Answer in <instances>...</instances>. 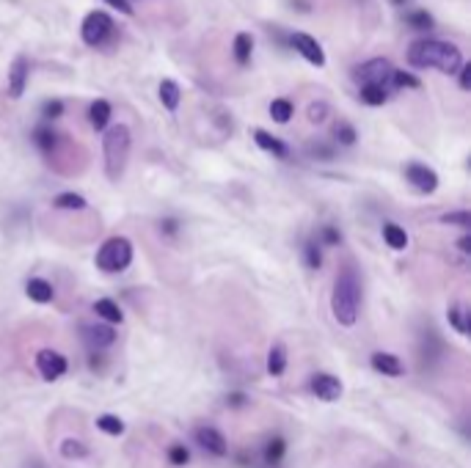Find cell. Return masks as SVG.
<instances>
[{
    "instance_id": "obj_19",
    "label": "cell",
    "mask_w": 471,
    "mask_h": 468,
    "mask_svg": "<svg viewBox=\"0 0 471 468\" xmlns=\"http://www.w3.org/2000/svg\"><path fill=\"white\" fill-rule=\"evenodd\" d=\"M94 311H97V317H102L105 322H110V325H119V322H124V311L119 309V303L116 300H110V298H99L97 303H94Z\"/></svg>"
},
{
    "instance_id": "obj_31",
    "label": "cell",
    "mask_w": 471,
    "mask_h": 468,
    "mask_svg": "<svg viewBox=\"0 0 471 468\" xmlns=\"http://www.w3.org/2000/svg\"><path fill=\"white\" fill-rule=\"evenodd\" d=\"M334 138H336L342 146H353V144H356V130H353V124L339 121V124L334 127Z\"/></svg>"
},
{
    "instance_id": "obj_36",
    "label": "cell",
    "mask_w": 471,
    "mask_h": 468,
    "mask_svg": "<svg viewBox=\"0 0 471 468\" xmlns=\"http://www.w3.org/2000/svg\"><path fill=\"white\" fill-rule=\"evenodd\" d=\"M306 116H309L311 124H323L328 119V105L325 102H311L309 110H306Z\"/></svg>"
},
{
    "instance_id": "obj_14",
    "label": "cell",
    "mask_w": 471,
    "mask_h": 468,
    "mask_svg": "<svg viewBox=\"0 0 471 468\" xmlns=\"http://www.w3.org/2000/svg\"><path fill=\"white\" fill-rule=\"evenodd\" d=\"M83 339H86V344L91 350H102V347H110L116 342V331L110 325H86Z\"/></svg>"
},
{
    "instance_id": "obj_1",
    "label": "cell",
    "mask_w": 471,
    "mask_h": 468,
    "mask_svg": "<svg viewBox=\"0 0 471 468\" xmlns=\"http://www.w3.org/2000/svg\"><path fill=\"white\" fill-rule=\"evenodd\" d=\"M408 64L416 66V69H439L444 75H455L463 66V52L452 41L416 39L408 47Z\"/></svg>"
},
{
    "instance_id": "obj_30",
    "label": "cell",
    "mask_w": 471,
    "mask_h": 468,
    "mask_svg": "<svg viewBox=\"0 0 471 468\" xmlns=\"http://www.w3.org/2000/svg\"><path fill=\"white\" fill-rule=\"evenodd\" d=\"M405 22L411 28H416V30H430L433 28V17L427 11H411V14H405Z\"/></svg>"
},
{
    "instance_id": "obj_17",
    "label": "cell",
    "mask_w": 471,
    "mask_h": 468,
    "mask_svg": "<svg viewBox=\"0 0 471 468\" xmlns=\"http://www.w3.org/2000/svg\"><path fill=\"white\" fill-rule=\"evenodd\" d=\"M25 292H28V298H30L33 303H50V300L55 298L52 284L44 281V278H30V281L25 284Z\"/></svg>"
},
{
    "instance_id": "obj_28",
    "label": "cell",
    "mask_w": 471,
    "mask_h": 468,
    "mask_svg": "<svg viewBox=\"0 0 471 468\" xmlns=\"http://www.w3.org/2000/svg\"><path fill=\"white\" fill-rule=\"evenodd\" d=\"M284 452H287V441L284 438H270L267 441V447H265V463L267 466H278L281 463V458H284Z\"/></svg>"
},
{
    "instance_id": "obj_41",
    "label": "cell",
    "mask_w": 471,
    "mask_h": 468,
    "mask_svg": "<svg viewBox=\"0 0 471 468\" xmlns=\"http://www.w3.org/2000/svg\"><path fill=\"white\" fill-rule=\"evenodd\" d=\"M110 8H116V11H122V14H133V3L130 0H105Z\"/></svg>"
},
{
    "instance_id": "obj_45",
    "label": "cell",
    "mask_w": 471,
    "mask_h": 468,
    "mask_svg": "<svg viewBox=\"0 0 471 468\" xmlns=\"http://www.w3.org/2000/svg\"><path fill=\"white\" fill-rule=\"evenodd\" d=\"M394 3H397V6H403V3H405V0H394Z\"/></svg>"
},
{
    "instance_id": "obj_29",
    "label": "cell",
    "mask_w": 471,
    "mask_h": 468,
    "mask_svg": "<svg viewBox=\"0 0 471 468\" xmlns=\"http://www.w3.org/2000/svg\"><path fill=\"white\" fill-rule=\"evenodd\" d=\"M447 317H450V325L461 333V336H469V311L463 309V306H452L450 311H447Z\"/></svg>"
},
{
    "instance_id": "obj_34",
    "label": "cell",
    "mask_w": 471,
    "mask_h": 468,
    "mask_svg": "<svg viewBox=\"0 0 471 468\" xmlns=\"http://www.w3.org/2000/svg\"><path fill=\"white\" fill-rule=\"evenodd\" d=\"M441 224H447V226H463V229H469V226H471V213H469V210H461V213H447V215L441 218Z\"/></svg>"
},
{
    "instance_id": "obj_7",
    "label": "cell",
    "mask_w": 471,
    "mask_h": 468,
    "mask_svg": "<svg viewBox=\"0 0 471 468\" xmlns=\"http://www.w3.org/2000/svg\"><path fill=\"white\" fill-rule=\"evenodd\" d=\"M36 369H39V375H41L44 380H58V378L66 375L69 364H66V358H64L61 353H55V350H39V353H36Z\"/></svg>"
},
{
    "instance_id": "obj_11",
    "label": "cell",
    "mask_w": 471,
    "mask_h": 468,
    "mask_svg": "<svg viewBox=\"0 0 471 468\" xmlns=\"http://www.w3.org/2000/svg\"><path fill=\"white\" fill-rule=\"evenodd\" d=\"M292 47H295L311 66H325V52H323V47L317 44L314 36H309V33H295V36H292Z\"/></svg>"
},
{
    "instance_id": "obj_23",
    "label": "cell",
    "mask_w": 471,
    "mask_h": 468,
    "mask_svg": "<svg viewBox=\"0 0 471 468\" xmlns=\"http://www.w3.org/2000/svg\"><path fill=\"white\" fill-rule=\"evenodd\" d=\"M52 207H55V210H86L88 202H86L80 193H58V196L52 199Z\"/></svg>"
},
{
    "instance_id": "obj_32",
    "label": "cell",
    "mask_w": 471,
    "mask_h": 468,
    "mask_svg": "<svg viewBox=\"0 0 471 468\" xmlns=\"http://www.w3.org/2000/svg\"><path fill=\"white\" fill-rule=\"evenodd\" d=\"M33 141H36V146H39L41 152H50V149L55 146V133H52L50 127H39V130L33 133Z\"/></svg>"
},
{
    "instance_id": "obj_44",
    "label": "cell",
    "mask_w": 471,
    "mask_h": 468,
    "mask_svg": "<svg viewBox=\"0 0 471 468\" xmlns=\"http://www.w3.org/2000/svg\"><path fill=\"white\" fill-rule=\"evenodd\" d=\"M458 248H461L463 253H469V251H471V237H469V234H463V237L458 240Z\"/></svg>"
},
{
    "instance_id": "obj_26",
    "label": "cell",
    "mask_w": 471,
    "mask_h": 468,
    "mask_svg": "<svg viewBox=\"0 0 471 468\" xmlns=\"http://www.w3.org/2000/svg\"><path fill=\"white\" fill-rule=\"evenodd\" d=\"M97 427L105 433V436H124V422L119 419V416H113V413H102V416H97Z\"/></svg>"
},
{
    "instance_id": "obj_33",
    "label": "cell",
    "mask_w": 471,
    "mask_h": 468,
    "mask_svg": "<svg viewBox=\"0 0 471 468\" xmlns=\"http://www.w3.org/2000/svg\"><path fill=\"white\" fill-rule=\"evenodd\" d=\"M303 253H306V264H309L311 270H320V264H323V253H320V245H317L314 240H309V242L303 245Z\"/></svg>"
},
{
    "instance_id": "obj_4",
    "label": "cell",
    "mask_w": 471,
    "mask_h": 468,
    "mask_svg": "<svg viewBox=\"0 0 471 468\" xmlns=\"http://www.w3.org/2000/svg\"><path fill=\"white\" fill-rule=\"evenodd\" d=\"M133 264V242L127 237H110L97 251V267L102 273H122Z\"/></svg>"
},
{
    "instance_id": "obj_37",
    "label": "cell",
    "mask_w": 471,
    "mask_h": 468,
    "mask_svg": "<svg viewBox=\"0 0 471 468\" xmlns=\"http://www.w3.org/2000/svg\"><path fill=\"white\" fill-rule=\"evenodd\" d=\"M169 460H171V466H188V460H191V452H188V447H182V444H174V447L169 449Z\"/></svg>"
},
{
    "instance_id": "obj_6",
    "label": "cell",
    "mask_w": 471,
    "mask_h": 468,
    "mask_svg": "<svg viewBox=\"0 0 471 468\" xmlns=\"http://www.w3.org/2000/svg\"><path fill=\"white\" fill-rule=\"evenodd\" d=\"M392 75H394V66L386 58H369V61H364L361 66L353 69V77L358 80V86H381V88H386Z\"/></svg>"
},
{
    "instance_id": "obj_15",
    "label": "cell",
    "mask_w": 471,
    "mask_h": 468,
    "mask_svg": "<svg viewBox=\"0 0 471 468\" xmlns=\"http://www.w3.org/2000/svg\"><path fill=\"white\" fill-rule=\"evenodd\" d=\"M253 141H256V146H259L262 152H267V155H273V157H278V160H287V157H289V146H287L281 138H276V135H270V133H265V130H253Z\"/></svg>"
},
{
    "instance_id": "obj_16",
    "label": "cell",
    "mask_w": 471,
    "mask_h": 468,
    "mask_svg": "<svg viewBox=\"0 0 471 468\" xmlns=\"http://www.w3.org/2000/svg\"><path fill=\"white\" fill-rule=\"evenodd\" d=\"M88 121H91V127L97 133L108 130V124H110V102L108 99H94L91 108H88Z\"/></svg>"
},
{
    "instance_id": "obj_8",
    "label": "cell",
    "mask_w": 471,
    "mask_h": 468,
    "mask_svg": "<svg viewBox=\"0 0 471 468\" xmlns=\"http://www.w3.org/2000/svg\"><path fill=\"white\" fill-rule=\"evenodd\" d=\"M309 389H311V394H314L317 400H323V402H336V400L342 397V391H345V389H342V380L334 378V375H328V372L311 375Z\"/></svg>"
},
{
    "instance_id": "obj_3",
    "label": "cell",
    "mask_w": 471,
    "mask_h": 468,
    "mask_svg": "<svg viewBox=\"0 0 471 468\" xmlns=\"http://www.w3.org/2000/svg\"><path fill=\"white\" fill-rule=\"evenodd\" d=\"M133 149V135L127 124H113L102 135V155H105V174L110 182H119L124 177L127 160Z\"/></svg>"
},
{
    "instance_id": "obj_5",
    "label": "cell",
    "mask_w": 471,
    "mask_h": 468,
    "mask_svg": "<svg viewBox=\"0 0 471 468\" xmlns=\"http://www.w3.org/2000/svg\"><path fill=\"white\" fill-rule=\"evenodd\" d=\"M110 33H113V19H110V14H105V11H99V8L86 14V19H83V25H80V36H83V41H86L88 47H99Z\"/></svg>"
},
{
    "instance_id": "obj_22",
    "label": "cell",
    "mask_w": 471,
    "mask_h": 468,
    "mask_svg": "<svg viewBox=\"0 0 471 468\" xmlns=\"http://www.w3.org/2000/svg\"><path fill=\"white\" fill-rule=\"evenodd\" d=\"M292 113H295V108H292V102H289V99L278 97V99H273V102H270V119H273V121L287 124V121L292 119Z\"/></svg>"
},
{
    "instance_id": "obj_9",
    "label": "cell",
    "mask_w": 471,
    "mask_h": 468,
    "mask_svg": "<svg viewBox=\"0 0 471 468\" xmlns=\"http://www.w3.org/2000/svg\"><path fill=\"white\" fill-rule=\"evenodd\" d=\"M193 438H196V444H199L207 455H213V458H227V455H229V444H227L224 433L215 430V427H207V425H204V427H196Z\"/></svg>"
},
{
    "instance_id": "obj_10",
    "label": "cell",
    "mask_w": 471,
    "mask_h": 468,
    "mask_svg": "<svg viewBox=\"0 0 471 468\" xmlns=\"http://www.w3.org/2000/svg\"><path fill=\"white\" fill-rule=\"evenodd\" d=\"M405 179H408L419 193H436V191H439V174H436L430 166L408 163V166H405Z\"/></svg>"
},
{
    "instance_id": "obj_24",
    "label": "cell",
    "mask_w": 471,
    "mask_h": 468,
    "mask_svg": "<svg viewBox=\"0 0 471 468\" xmlns=\"http://www.w3.org/2000/svg\"><path fill=\"white\" fill-rule=\"evenodd\" d=\"M232 50H235L237 64H248L251 61V52H253V36L251 33H237Z\"/></svg>"
},
{
    "instance_id": "obj_39",
    "label": "cell",
    "mask_w": 471,
    "mask_h": 468,
    "mask_svg": "<svg viewBox=\"0 0 471 468\" xmlns=\"http://www.w3.org/2000/svg\"><path fill=\"white\" fill-rule=\"evenodd\" d=\"M61 113H64V105H61L58 99H52V102L44 105V116H47V119H58Z\"/></svg>"
},
{
    "instance_id": "obj_20",
    "label": "cell",
    "mask_w": 471,
    "mask_h": 468,
    "mask_svg": "<svg viewBox=\"0 0 471 468\" xmlns=\"http://www.w3.org/2000/svg\"><path fill=\"white\" fill-rule=\"evenodd\" d=\"M284 369H287V347L284 344H273L270 353H267V372L273 378H278V375H284Z\"/></svg>"
},
{
    "instance_id": "obj_18",
    "label": "cell",
    "mask_w": 471,
    "mask_h": 468,
    "mask_svg": "<svg viewBox=\"0 0 471 468\" xmlns=\"http://www.w3.org/2000/svg\"><path fill=\"white\" fill-rule=\"evenodd\" d=\"M160 102H163V108H166V110H171V113L180 108V102H182V91H180V83H177V80L166 77V80L160 83Z\"/></svg>"
},
{
    "instance_id": "obj_42",
    "label": "cell",
    "mask_w": 471,
    "mask_h": 468,
    "mask_svg": "<svg viewBox=\"0 0 471 468\" xmlns=\"http://www.w3.org/2000/svg\"><path fill=\"white\" fill-rule=\"evenodd\" d=\"M227 402H229L232 408H242V405H245V394H240V391H237V394H229Z\"/></svg>"
},
{
    "instance_id": "obj_43",
    "label": "cell",
    "mask_w": 471,
    "mask_h": 468,
    "mask_svg": "<svg viewBox=\"0 0 471 468\" xmlns=\"http://www.w3.org/2000/svg\"><path fill=\"white\" fill-rule=\"evenodd\" d=\"M160 229H163L166 234H177L180 226H177V221H171V218H169V221H163V224H160Z\"/></svg>"
},
{
    "instance_id": "obj_35",
    "label": "cell",
    "mask_w": 471,
    "mask_h": 468,
    "mask_svg": "<svg viewBox=\"0 0 471 468\" xmlns=\"http://www.w3.org/2000/svg\"><path fill=\"white\" fill-rule=\"evenodd\" d=\"M392 80H394L397 88H422V80L414 77V75H408V72H397V69H394Z\"/></svg>"
},
{
    "instance_id": "obj_13",
    "label": "cell",
    "mask_w": 471,
    "mask_h": 468,
    "mask_svg": "<svg viewBox=\"0 0 471 468\" xmlns=\"http://www.w3.org/2000/svg\"><path fill=\"white\" fill-rule=\"evenodd\" d=\"M369 364H372L375 372H381V375H386V378H400V375H405V364H403L394 353L378 350V353H372Z\"/></svg>"
},
{
    "instance_id": "obj_25",
    "label": "cell",
    "mask_w": 471,
    "mask_h": 468,
    "mask_svg": "<svg viewBox=\"0 0 471 468\" xmlns=\"http://www.w3.org/2000/svg\"><path fill=\"white\" fill-rule=\"evenodd\" d=\"M358 97H361V102L378 108V105H383V102L389 99V91L381 88V86H361V88H358Z\"/></svg>"
},
{
    "instance_id": "obj_12",
    "label": "cell",
    "mask_w": 471,
    "mask_h": 468,
    "mask_svg": "<svg viewBox=\"0 0 471 468\" xmlns=\"http://www.w3.org/2000/svg\"><path fill=\"white\" fill-rule=\"evenodd\" d=\"M28 72H30V66H28V58H14V64L8 66V97L11 99H19L22 94H25V86H28Z\"/></svg>"
},
{
    "instance_id": "obj_2",
    "label": "cell",
    "mask_w": 471,
    "mask_h": 468,
    "mask_svg": "<svg viewBox=\"0 0 471 468\" xmlns=\"http://www.w3.org/2000/svg\"><path fill=\"white\" fill-rule=\"evenodd\" d=\"M358 309H361V281L350 264H345L336 273L334 292H331V311L334 320L345 328H353L358 322Z\"/></svg>"
},
{
    "instance_id": "obj_38",
    "label": "cell",
    "mask_w": 471,
    "mask_h": 468,
    "mask_svg": "<svg viewBox=\"0 0 471 468\" xmlns=\"http://www.w3.org/2000/svg\"><path fill=\"white\" fill-rule=\"evenodd\" d=\"M320 237H323L325 245H339V242H342V234L336 232L334 226H323V229H320Z\"/></svg>"
},
{
    "instance_id": "obj_27",
    "label": "cell",
    "mask_w": 471,
    "mask_h": 468,
    "mask_svg": "<svg viewBox=\"0 0 471 468\" xmlns=\"http://www.w3.org/2000/svg\"><path fill=\"white\" fill-rule=\"evenodd\" d=\"M61 455H64L66 460H83V458H88V447H86L80 438H66V441L61 444Z\"/></svg>"
},
{
    "instance_id": "obj_21",
    "label": "cell",
    "mask_w": 471,
    "mask_h": 468,
    "mask_svg": "<svg viewBox=\"0 0 471 468\" xmlns=\"http://www.w3.org/2000/svg\"><path fill=\"white\" fill-rule=\"evenodd\" d=\"M383 240L394 251H405L408 248V234H405L403 226H397V224H383Z\"/></svg>"
},
{
    "instance_id": "obj_40",
    "label": "cell",
    "mask_w": 471,
    "mask_h": 468,
    "mask_svg": "<svg viewBox=\"0 0 471 468\" xmlns=\"http://www.w3.org/2000/svg\"><path fill=\"white\" fill-rule=\"evenodd\" d=\"M458 72H461V88H463V91H469L471 88V66L463 61V66H461Z\"/></svg>"
}]
</instances>
